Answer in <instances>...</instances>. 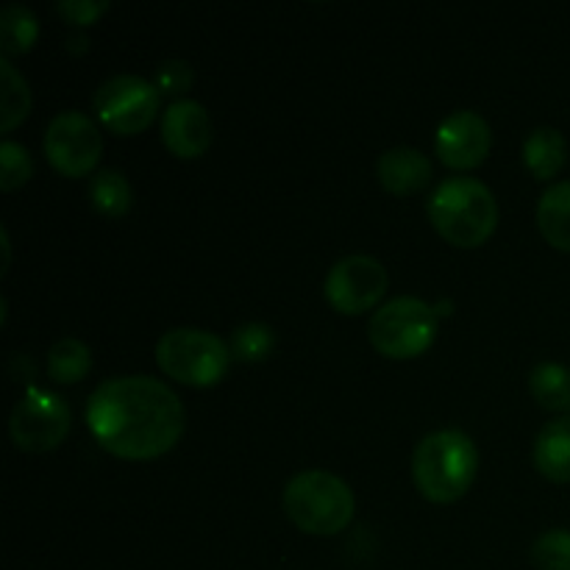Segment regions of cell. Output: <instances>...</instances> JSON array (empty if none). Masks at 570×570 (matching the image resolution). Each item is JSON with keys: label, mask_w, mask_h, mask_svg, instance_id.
<instances>
[{"label": "cell", "mask_w": 570, "mask_h": 570, "mask_svg": "<svg viewBox=\"0 0 570 570\" xmlns=\"http://www.w3.org/2000/svg\"><path fill=\"white\" fill-rule=\"evenodd\" d=\"M67 50H72V53H83V50H87V37H83V33L70 37L67 39Z\"/></svg>", "instance_id": "27"}, {"label": "cell", "mask_w": 570, "mask_h": 570, "mask_svg": "<svg viewBox=\"0 0 570 570\" xmlns=\"http://www.w3.org/2000/svg\"><path fill=\"white\" fill-rule=\"evenodd\" d=\"M9 432L22 451L42 454L59 449L70 432V406L61 401V395L31 387L11 410Z\"/></svg>", "instance_id": "9"}, {"label": "cell", "mask_w": 570, "mask_h": 570, "mask_svg": "<svg viewBox=\"0 0 570 570\" xmlns=\"http://www.w3.org/2000/svg\"><path fill=\"white\" fill-rule=\"evenodd\" d=\"M31 111V89L9 59H0V131L20 126Z\"/></svg>", "instance_id": "19"}, {"label": "cell", "mask_w": 570, "mask_h": 570, "mask_svg": "<svg viewBox=\"0 0 570 570\" xmlns=\"http://www.w3.org/2000/svg\"><path fill=\"white\" fill-rule=\"evenodd\" d=\"M490 145H493L490 122L473 109H460L445 117L434 139L440 161L454 170H471L482 165L490 154Z\"/></svg>", "instance_id": "11"}, {"label": "cell", "mask_w": 570, "mask_h": 570, "mask_svg": "<svg viewBox=\"0 0 570 570\" xmlns=\"http://www.w3.org/2000/svg\"><path fill=\"white\" fill-rule=\"evenodd\" d=\"M523 161L529 173L540 181H549L566 167L568 161V142L562 131L551 126H538L523 139Z\"/></svg>", "instance_id": "15"}, {"label": "cell", "mask_w": 570, "mask_h": 570, "mask_svg": "<svg viewBox=\"0 0 570 570\" xmlns=\"http://www.w3.org/2000/svg\"><path fill=\"white\" fill-rule=\"evenodd\" d=\"M89 204L95 212L104 217H122L134 204L131 184H128L126 173L117 167H104L89 181Z\"/></svg>", "instance_id": "17"}, {"label": "cell", "mask_w": 570, "mask_h": 570, "mask_svg": "<svg viewBox=\"0 0 570 570\" xmlns=\"http://www.w3.org/2000/svg\"><path fill=\"white\" fill-rule=\"evenodd\" d=\"M529 393L534 395L543 410L568 412L570 410V367L560 362H538L529 373Z\"/></svg>", "instance_id": "18"}, {"label": "cell", "mask_w": 570, "mask_h": 570, "mask_svg": "<svg viewBox=\"0 0 570 570\" xmlns=\"http://www.w3.org/2000/svg\"><path fill=\"white\" fill-rule=\"evenodd\" d=\"M534 465L551 482H570V415L554 417L534 440Z\"/></svg>", "instance_id": "14"}, {"label": "cell", "mask_w": 570, "mask_h": 570, "mask_svg": "<svg viewBox=\"0 0 570 570\" xmlns=\"http://www.w3.org/2000/svg\"><path fill=\"white\" fill-rule=\"evenodd\" d=\"M426 212L440 237L456 248H479L499 226V204L479 178L451 176L432 189Z\"/></svg>", "instance_id": "2"}, {"label": "cell", "mask_w": 570, "mask_h": 570, "mask_svg": "<svg viewBox=\"0 0 570 570\" xmlns=\"http://www.w3.org/2000/svg\"><path fill=\"white\" fill-rule=\"evenodd\" d=\"M326 301L343 315H360L373 309L387 293V271L367 254H351L334 262L323 284Z\"/></svg>", "instance_id": "10"}, {"label": "cell", "mask_w": 570, "mask_h": 570, "mask_svg": "<svg viewBox=\"0 0 570 570\" xmlns=\"http://www.w3.org/2000/svg\"><path fill=\"white\" fill-rule=\"evenodd\" d=\"M92 367V351L83 340L61 337L48 351V376L59 384H76Z\"/></svg>", "instance_id": "21"}, {"label": "cell", "mask_w": 570, "mask_h": 570, "mask_svg": "<svg viewBox=\"0 0 570 570\" xmlns=\"http://www.w3.org/2000/svg\"><path fill=\"white\" fill-rule=\"evenodd\" d=\"M479 471V451L460 429L426 434L412 454V479L423 499L451 504L471 490Z\"/></svg>", "instance_id": "3"}, {"label": "cell", "mask_w": 570, "mask_h": 570, "mask_svg": "<svg viewBox=\"0 0 570 570\" xmlns=\"http://www.w3.org/2000/svg\"><path fill=\"white\" fill-rule=\"evenodd\" d=\"M440 315L432 304L415 295H399L373 312L367 337L387 360H412L429 351L438 337Z\"/></svg>", "instance_id": "6"}, {"label": "cell", "mask_w": 570, "mask_h": 570, "mask_svg": "<svg viewBox=\"0 0 570 570\" xmlns=\"http://www.w3.org/2000/svg\"><path fill=\"white\" fill-rule=\"evenodd\" d=\"M538 226L554 248L570 250V181H557L540 195Z\"/></svg>", "instance_id": "16"}, {"label": "cell", "mask_w": 570, "mask_h": 570, "mask_svg": "<svg viewBox=\"0 0 570 570\" xmlns=\"http://www.w3.org/2000/svg\"><path fill=\"white\" fill-rule=\"evenodd\" d=\"M284 512L289 521L306 534L328 538L354 521V490L328 471H301L287 482L282 495Z\"/></svg>", "instance_id": "4"}, {"label": "cell", "mask_w": 570, "mask_h": 570, "mask_svg": "<svg viewBox=\"0 0 570 570\" xmlns=\"http://www.w3.org/2000/svg\"><path fill=\"white\" fill-rule=\"evenodd\" d=\"M56 11L72 26H92L104 11H109V0H59Z\"/></svg>", "instance_id": "26"}, {"label": "cell", "mask_w": 570, "mask_h": 570, "mask_svg": "<svg viewBox=\"0 0 570 570\" xmlns=\"http://www.w3.org/2000/svg\"><path fill=\"white\" fill-rule=\"evenodd\" d=\"M39 37V20L28 6L9 3L0 11V48L3 59L28 53Z\"/></svg>", "instance_id": "20"}, {"label": "cell", "mask_w": 570, "mask_h": 570, "mask_svg": "<svg viewBox=\"0 0 570 570\" xmlns=\"http://www.w3.org/2000/svg\"><path fill=\"white\" fill-rule=\"evenodd\" d=\"M161 92L154 81L134 72L106 78L95 92V115L115 134H139L156 120Z\"/></svg>", "instance_id": "7"}, {"label": "cell", "mask_w": 570, "mask_h": 570, "mask_svg": "<svg viewBox=\"0 0 570 570\" xmlns=\"http://www.w3.org/2000/svg\"><path fill=\"white\" fill-rule=\"evenodd\" d=\"M184 404L165 382L150 376L106 379L87 404L89 432L120 460H156L184 434Z\"/></svg>", "instance_id": "1"}, {"label": "cell", "mask_w": 570, "mask_h": 570, "mask_svg": "<svg viewBox=\"0 0 570 570\" xmlns=\"http://www.w3.org/2000/svg\"><path fill=\"white\" fill-rule=\"evenodd\" d=\"M273 348H276V334L265 323H243L228 337L232 360L239 362H262L273 354Z\"/></svg>", "instance_id": "22"}, {"label": "cell", "mask_w": 570, "mask_h": 570, "mask_svg": "<svg viewBox=\"0 0 570 570\" xmlns=\"http://www.w3.org/2000/svg\"><path fill=\"white\" fill-rule=\"evenodd\" d=\"M376 176L390 193L415 195L432 181V161L423 150L410 148V145H395L379 156Z\"/></svg>", "instance_id": "13"}, {"label": "cell", "mask_w": 570, "mask_h": 570, "mask_svg": "<svg viewBox=\"0 0 570 570\" xmlns=\"http://www.w3.org/2000/svg\"><path fill=\"white\" fill-rule=\"evenodd\" d=\"M42 148L50 165L61 176L81 178L98 165L100 154H104V137H100L98 126L89 120V115L67 109L48 122Z\"/></svg>", "instance_id": "8"}, {"label": "cell", "mask_w": 570, "mask_h": 570, "mask_svg": "<svg viewBox=\"0 0 570 570\" xmlns=\"http://www.w3.org/2000/svg\"><path fill=\"white\" fill-rule=\"evenodd\" d=\"M195 81V72L193 67L187 65L184 59H167L161 61L159 70H156V89H159L161 95H181L187 92L189 87H193Z\"/></svg>", "instance_id": "25"}, {"label": "cell", "mask_w": 570, "mask_h": 570, "mask_svg": "<svg viewBox=\"0 0 570 570\" xmlns=\"http://www.w3.org/2000/svg\"><path fill=\"white\" fill-rule=\"evenodd\" d=\"M529 557L538 570H570V529H549L540 534Z\"/></svg>", "instance_id": "24"}, {"label": "cell", "mask_w": 570, "mask_h": 570, "mask_svg": "<svg viewBox=\"0 0 570 570\" xmlns=\"http://www.w3.org/2000/svg\"><path fill=\"white\" fill-rule=\"evenodd\" d=\"M156 362L176 382L189 387H212L232 365V351L223 337L206 328H170L156 343Z\"/></svg>", "instance_id": "5"}, {"label": "cell", "mask_w": 570, "mask_h": 570, "mask_svg": "<svg viewBox=\"0 0 570 570\" xmlns=\"http://www.w3.org/2000/svg\"><path fill=\"white\" fill-rule=\"evenodd\" d=\"M31 176L33 159L26 145L14 142V139H3L0 142V189L3 193H14L22 184L31 181Z\"/></svg>", "instance_id": "23"}, {"label": "cell", "mask_w": 570, "mask_h": 570, "mask_svg": "<svg viewBox=\"0 0 570 570\" xmlns=\"http://www.w3.org/2000/svg\"><path fill=\"white\" fill-rule=\"evenodd\" d=\"M161 139L178 159H198L212 145V120L204 104L189 98L173 100L161 115Z\"/></svg>", "instance_id": "12"}]
</instances>
